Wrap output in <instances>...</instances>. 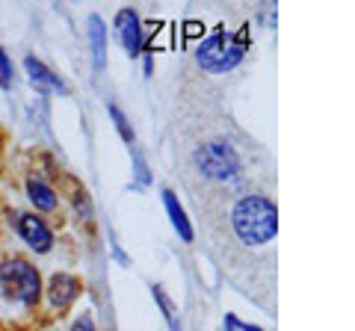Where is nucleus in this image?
<instances>
[{
	"label": "nucleus",
	"mask_w": 355,
	"mask_h": 331,
	"mask_svg": "<svg viewBox=\"0 0 355 331\" xmlns=\"http://www.w3.org/2000/svg\"><path fill=\"white\" fill-rule=\"evenodd\" d=\"M71 331H95V325H92V316L83 314V316L74 323V328H71Z\"/></svg>",
	"instance_id": "a211bd4d"
},
{
	"label": "nucleus",
	"mask_w": 355,
	"mask_h": 331,
	"mask_svg": "<svg viewBox=\"0 0 355 331\" xmlns=\"http://www.w3.org/2000/svg\"><path fill=\"white\" fill-rule=\"evenodd\" d=\"M225 331H263L261 325H252V323H243V319H237L234 314H225Z\"/></svg>",
	"instance_id": "dca6fc26"
},
{
	"label": "nucleus",
	"mask_w": 355,
	"mask_h": 331,
	"mask_svg": "<svg viewBox=\"0 0 355 331\" xmlns=\"http://www.w3.org/2000/svg\"><path fill=\"white\" fill-rule=\"evenodd\" d=\"M163 207H166V213H169V222L178 231V237H181L184 242H193V225H190V219H187L184 207H181V202H178V195L172 190H163Z\"/></svg>",
	"instance_id": "9d476101"
},
{
	"label": "nucleus",
	"mask_w": 355,
	"mask_h": 331,
	"mask_svg": "<svg viewBox=\"0 0 355 331\" xmlns=\"http://www.w3.org/2000/svg\"><path fill=\"white\" fill-rule=\"evenodd\" d=\"M80 293H83V281L69 272H57L48 284V302L57 307V311H65Z\"/></svg>",
	"instance_id": "423d86ee"
},
{
	"label": "nucleus",
	"mask_w": 355,
	"mask_h": 331,
	"mask_svg": "<svg viewBox=\"0 0 355 331\" xmlns=\"http://www.w3.org/2000/svg\"><path fill=\"white\" fill-rule=\"evenodd\" d=\"M9 86H12V62L0 48V89H9Z\"/></svg>",
	"instance_id": "2eb2a0df"
},
{
	"label": "nucleus",
	"mask_w": 355,
	"mask_h": 331,
	"mask_svg": "<svg viewBox=\"0 0 355 331\" xmlns=\"http://www.w3.org/2000/svg\"><path fill=\"white\" fill-rule=\"evenodd\" d=\"M24 69H27V74H30V80L36 83V86H42V89H57L60 95H65L69 89H65V83L60 80L57 74H53L48 65H44L42 60H36V57H27L24 60Z\"/></svg>",
	"instance_id": "9b49d317"
},
{
	"label": "nucleus",
	"mask_w": 355,
	"mask_h": 331,
	"mask_svg": "<svg viewBox=\"0 0 355 331\" xmlns=\"http://www.w3.org/2000/svg\"><path fill=\"white\" fill-rule=\"evenodd\" d=\"M243 57H246V30H240L237 36H231L225 30H216L205 42H198V48H196L198 65L210 74L231 71L234 65H240Z\"/></svg>",
	"instance_id": "f03ea898"
},
{
	"label": "nucleus",
	"mask_w": 355,
	"mask_h": 331,
	"mask_svg": "<svg viewBox=\"0 0 355 331\" xmlns=\"http://www.w3.org/2000/svg\"><path fill=\"white\" fill-rule=\"evenodd\" d=\"M27 195H30V202L36 204V211H42V213H53L60 204L57 190H53L51 184H44L42 178H36V175L27 178Z\"/></svg>",
	"instance_id": "1a4fd4ad"
},
{
	"label": "nucleus",
	"mask_w": 355,
	"mask_h": 331,
	"mask_svg": "<svg viewBox=\"0 0 355 331\" xmlns=\"http://www.w3.org/2000/svg\"><path fill=\"white\" fill-rule=\"evenodd\" d=\"M193 157H196L198 172H202L207 181H216V184H231V181H237L240 172H243L237 151L231 148L225 139L202 142V145L196 148Z\"/></svg>",
	"instance_id": "20e7f679"
},
{
	"label": "nucleus",
	"mask_w": 355,
	"mask_h": 331,
	"mask_svg": "<svg viewBox=\"0 0 355 331\" xmlns=\"http://www.w3.org/2000/svg\"><path fill=\"white\" fill-rule=\"evenodd\" d=\"M9 225H12L15 234L24 240L33 251H39V255H48L53 249V234H51V228L44 225L42 216L24 213V211H9Z\"/></svg>",
	"instance_id": "39448f33"
},
{
	"label": "nucleus",
	"mask_w": 355,
	"mask_h": 331,
	"mask_svg": "<svg viewBox=\"0 0 355 331\" xmlns=\"http://www.w3.org/2000/svg\"><path fill=\"white\" fill-rule=\"evenodd\" d=\"M57 181H60V190H62V195L71 202V207L80 216H92V198H89V193H86V186H83V181L80 178H74V175H57Z\"/></svg>",
	"instance_id": "6e6552de"
},
{
	"label": "nucleus",
	"mask_w": 355,
	"mask_h": 331,
	"mask_svg": "<svg viewBox=\"0 0 355 331\" xmlns=\"http://www.w3.org/2000/svg\"><path fill=\"white\" fill-rule=\"evenodd\" d=\"M133 151V169H137V184H142V186H148L151 184V175H148V169H146V160L137 154V148H130Z\"/></svg>",
	"instance_id": "f3484780"
},
{
	"label": "nucleus",
	"mask_w": 355,
	"mask_h": 331,
	"mask_svg": "<svg viewBox=\"0 0 355 331\" xmlns=\"http://www.w3.org/2000/svg\"><path fill=\"white\" fill-rule=\"evenodd\" d=\"M116 33H119V42L130 57H139L142 51V21L133 9H121L116 15Z\"/></svg>",
	"instance_id": "0eeeda50"
},
{
	"label": "nucleus",
	"mask_w": 355,
	"mask_h": 331,
	"mask_svg": "<svg viewBox=\"0 0 355 331\" xmlns=\"http://www.w3.org/2000/svg\"><path fill=\"white\" fill-rule=\"evenodd\" d=\"M231 225L246 246H266L279 234V207L266 195H243L231 211Z\"/></svg>",
	"instance_id": "f257e3e1"
},
{
	"label": "nucleus",
	"mask_w": 355,
	"mask_h": 331,
	"mask_svg": "<svg viewBox=\"0 0 355 331\" xmlns=\"http://www.w3.org/2000/svg\"><path fill=\"white\" fill-rule=\"evenodd\" d=\"M107 113L113 116V125H116V130L121 134V139L128 142V148H133V142H137V136H133V130H130V125H128V116L121 113V109H119L116 104H107Z\"/></svg>",
	"instance_id": "ddd939ff"
},
{
	"label": "nucleus",
	"mask_w": 355,
	"mask_h": 331,
	"mask_svg": "<svg viewBox=\"0 0 355 331\" xmlns=\"http://www.w3.org/2000/svg\"><path fill=\"white\" fill-rule=\"evenodd\" d=\"M0 293L27 307H36L42 299L39 269L24 258H9L0 263Z\"/></svg>",
	"instance_id": "7ed1b4c3"
},
{
	"label": "nucleus",
	"mask_w": 355,
	"mask_h": 331,
	"mask_svg": "<svg viewBox=\"0 0 355 331\" xmlns=\"http://www.w3.org/2000/svg\"><path fill=\"white\" fill-rule=\"evenodd\" d=\"M89 45H92L95 69L101 71L107 65V24L101 21V15H89Z\"/></svg>",
	"instance_id": "f8f14e48"
},
{
	"label": "nucleus",
	"mask_w": 355,
	"mask_h": 331,
	"mask_svg": "<svg viewBox=\"0 0 355 331\" xmlns=\"http://www.w3.org/2000/svg\"><path fill=\"white\" fill-rule=\"evenodd\" d=\"M151 293H154V299L160 302V311H163V316H166V323L172 325V331H178V319H175V305H172V299L163 293V287H157V284H151Z\"/></svg>",
	"instance_id": "4468645a"
}]
</instances>
